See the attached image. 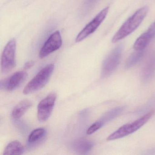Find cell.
Wrapping results in <instances>:
<instances>
[{
  "label": "cell",
  "mask_w": 155,
  "mask_h": 155,
  "mask_svg": "<svg viewBox=\"0 0 155 155\" xmlns=\"http://www.w3.org/2000/svg\"><path fill=\"white\" fill-rule=\"evenodd\" d=\"M148 11L147 7H144L136 11L121 26L112 38V42L116 43L123 39L135 31L146 18Z\"/></svg>",
  "instance_id": "1"
},
{
  "label": "cell",
  "mask_w": 155,
  "mask_h": 155,
  "mask_svg": "<svg viewBox=\"0 0 155 155\" xmlns=\"http://www.w3.org/2000/svg\"><path fill=\"white\" fill-rule=\"evenodd\" d=\"M155 114V110H152L133 122L123 125L108 136L107 140L118 139L134 133L146 124Z\"/></svg>",
  "instance_id": "2"
},
{
  "label": "cell",
  "mask_w": 155,
  "mask_h": 155,
  "mask_svg": "<svg viewBox=\"0 0 155 155\" xmlns=\"http://www.w3.org/2000/svg\"><path fill=\"white\" fill-rule=\"evenodd\" d=\"M54 70V65L45 66L27 84L23 92L25 95L31 94L44 87L49 80Z\"/></svg>",
  "instance_id": "3"
},
{
  "label": "cell",
  "mask_w": 155,
  "mask_h": 155,
  "mask_svg": "<svg viewBox=\"0 0 155 155\" xmlns=\"http://www.w3.org/2000/svg\"><path fill=\"white\" fill-rule=\"evenodd\" d=\"M123 49V46L119 45L106 57L101 68V76L102 78H108L116 70L120 62Z\"/></svg>",
  "instance_id": "4"
},
{
  "label": "cell",
  "mask_w": 155,
  "mask_h": 155,
  "mask_svg": "<svg viewBox=\"0 0 155 155\" xmlns=\"http://www.w3.org/2000/svg\"><path fill=\"white\" fill-rule=\"evenodd\" d=\"M17 43L15 39H12L4 48L1 58V71L7 73L14 69L16 66Z\"/></svg>",
  "instance_id": "5"
},
{
  "label": "cell",
  "mask_w": 155,
  "mask_h": 155,
  "mask_svg": "<svg viewBox=\"0 0 155 155\" xmlns=\"http://www.w3.org/2000/svg\"><path fill=\"white\" fill-rule=\"evenodd\" d=\"M109 9V7L103 9L88 24L85 26L76 37V42L82 41L97 30L107 17Z\"/></svg>",
  "instance_id": "6"
},
{
  "label": "cell",
  "mask_w": 155,
  "mask_h": 155,
  "mask_svg": "<svg viewBox=\"0 0 155 155\" xmlns=\"http://www.w3.org/2000/svg\"><path fill=\"white\" fill-rule=\"evenodd\" d=\"M57 97L56 93H50L39 102L38 106L37 116L40 122H45L48 119L52 113Z\"/></svg>",
  "instance_id": "7"
},
{
  "label": "cell",
  "mask_w": 155,
  "mask_h": 155,
  "mask_svg": "<svg viewBox=\"0 0 155 155\" xmlns=\"http://www.w3.org/2000/svg\"><path fill=\"white\" fill-rule=\"evenodd\" d=\"M62 44V38L58 31L53 32L44 43L39 54L40 58H43L58 50Z\"/></svg>",
  "instance_id": "8"
},
{
  "label": "cell",
  "mask_w": 155,
  "mask_h": 155,
  "mask_svg": "<svg viewBox=\"0 0 155 155\" xmlns=\"http://www.w3.org/2000/svg\"><path fill=\"white\" fill-rule=\"evenodd\" d=\"M28 76L26 71H17L8 78L2 81L1 88L8 91L14 90L25 81Z\"/></svg>",
  "instance_id": "9"
},
{
  "label": "cell",
  "mask_w": 155,
  "mask_h": 155,
  "mask_svg": "<svg viewBox=\"0 0 155 155\" xmlns=\"http://www.w3.org/2000/svg\"><path fill=\"white\" fill-rule=\"evenodd\" d=\"M155 38V21L150 26L146 32L141 34L134 43L136 51L144 50Z\"/></svg>",
  "instance_id": "10"
},
{
  "label": "cell",
  "mask_w": 155,
  "mask_h": 155,
  "mask_svg": "<svg viewBox=\"0 0 155 155\" xmlns=\"http://www.w3.org/2000/svg\"><path fill=\"white\" fill-rule=\"evenodd\" d=\"M155 76V52H153L147 60L142 68L141 80L147 83L150 81Z\"/></svg>",
  "instance_id": "11"
},
{
  "label": "cell",
  "mask_w": 155,
  "mask_h": 155,
  "mask_svg": "<svg viewBox=\"0 0 155 155\" xmlns=\"http://www.w3.org/2000/svg\"><path fill=\"white\" fill-rule=\"evenodd\" d=\"M32 105V102L28 99L23 100L20 101L12 110V117L15 119L20 118L29 109Z\"/></svg>",
  "instance_id": "12"
},
{
  "label": "cell",
  "mask_w": 155,
  "mask_h": 155,
  "mask_svg": "<svg viewBox=\"0 0 155 155\" xmlns=\"http://www.w3.org/2000/svg\"><path fill=\"white\" fill-rule=\"evenodd\" d=\"M24 148L21 143L18 140H14L9 143L5 147L4 155H20L23 154Z\"/></svg>",
  "instance_id": "13"
},
{
  "label": "cell",
  "mask_w": 155,
  "mask_h": 155,
  "mask_svg": "<svg viewBox=\"0 0 155 155\" xmlns=\"http://www.w3.org/2000/svg\"><path fill=\"white\" fill-rule=\"evenodd\" d=\"M125 109V107L123 106L116 107L106 112L98 120L102 126H104L106 123L109 122L110 120L118 117L121 114Z\"/></svg>",
  "instance_id": "14"
},
{
  "label": "cell",
  "mask_w": 155,
  "mask_h": 155,
  "mask_svg": "<svg viewBox=\"0 0 155 155\" xmlns=\"http://www.w3.org/2000/svg\"><path fill=\"white\" fill-rule=\"evenodd\" d=\"M94 146L92 141L86 140H77L73 143L72 148L75 151L80 154H85L88 152Z\"/></svg>",
  "instance_id": "15"
},
{
  "label": "cell",
  "mask_w": 155,
  "mask_h": 155,
  "mask_svg": "<svg viewBox=\"0 0 155 155\" xmlns=\"http://www.w3.org/2000/svg\"><path fill=\"white\" fill-rule=\"evenodd\" d=\"M46 130L43 128H39L33 130L30 134L28 141L30 144L38 143L46 136Z\"/></svg>",
  "instance_id": "16"
},
{
  "label": "cell",
  "mask_w": 155,
  "mask_h": 155,
  "mask_svg": "<svg viewBox=\"0 0 155 155\" xmlns=\"http://www.w3.org/2000/svg\"><path fill=\"white\" fill-rule=\"evenodd\" d=\"M145 51L144 50L136 51V52L130 55L126 61L125 67L126 69L130 68L137 64L142 58Z\"/></svg>",
  "instance_id": "17"
},
{
  "label": "cell",
  "mask_w": 155,
  "mask_h": 155,
  "mask_svg": "<svg viewBox=\"0 0 155 155\" xmlns=\"http://www.w3.org/2000/svg\"><path fill=\"white\" fill-rule=\"evenodd\" d=\"M99 0H84L81 9V13L82 16L87 15Z\"/></svg>",
  "instance_id": "18"
},
{
  "label": "cell",
  "mask_w": 155,
  "mask_h": 155,
  "mask_svg": "<svg viewBox=\"0 0 155 155\" xmlns=\"http://www.w3.org/2000/svg\"><path fill=\"white\" fill-rule=\"evenodd\" d=\"M103 126L102 124L98 120H97L91 125L87 130V135H91V134L95 133L100 129Z\"/></svg>",
  "instance_id": "19"
},
{
  "label": "cell",
  "mask_w": 155,
  "mask_h": 155,
  "mask_svg": "<svg viewBox=\"0 0 155 155\" xmlns=\"http://www.w3.org/2000/svg\"><path fill=\"white\" fill-rule=\"evenodd\" d=\"M155 104V97L154 98L152 99L150 101L148 102L147 103V105H146L145 107H143L141 108L140 110H138L137 112L138 113H142L143 112H144V111L147 110V109L149 108V107H150L152 105H154V104Z\"/></svg>",
  "instance_id": "20"
},
{
  "label": "cell",
  "mask_w": 155,
  "mask_h": 155,
  "mask_svg": "<svg viewBox=\"0 0 155 155\" xmlns=\"http://www.w3.org/2000/svg\"><path fill=\"white\" fill-rule=\"evenodd\" d=\"M34 65V62L32 61H28L25 63L24 66V69L25 70H28L29 69L33 67V65Z\"/></svg>",
  "instance_id": "21"
}]
</instances>
